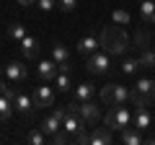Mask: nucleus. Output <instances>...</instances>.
<instances>
[{"instance_id": "nucleus-1", "label": "nucleus", "mask_w": 155, "mask_h": 145, "mask_svg": "<svg viewBox=\"0 0 155 145\" xmlns=\"http://www.w3.org/2000/svg\"><path fill=\"white\" fill-rule=\"evenodd\" d=\"M101 47H104V52H109V55L119 57L127 52L129 47V36L127 31H124V26H119V23H111V26H106L104 31H101Z\"/></svg>"}, {"instance_id": "nucleus-2", "label": "nucleus", "mask_w": 155, "mask_h": 145, "mask_svg": "<svg viewBox=\"0 0 155 145\" xmlns=\"http://www.w3.org/2000/svg\"><path fill=\"white\" fill-rule=\"evenodd\" d=\"M129 101H132L137 109H147V106L155 101V80L140 78V83L129 91Z\"/></svg>"}, {"instance_id": "nucleus-3", "label": "nucleus", "mask_w": 155, "mask_h": 145, "mask_svg": "<svg viewBox=\"0 0 155 145\" xmlns=\"http://www.w3.org/2000/svg\"><path fill=\"white\" fill-rule=\"evenodd\" d=\"M101 101L106 106H124V101H129V91L124 86H116V83H109L101 88Z\"/></svg>"}, {"instance_id": "nucleus-4", "label": "nucleus", "mask_w": 155, "mask_h": 145, "mask_svg": "<svg viewBox=\"0 0 155 145\" xmlns=\"http://www.w3.org/2000/svg\"><path fill=\"white\" fill-rule=\"evenodd\" d=\"M104 124L109 130H124L129 124V112L124 109V106H111L109 114L104 117Z\"/></svg>"}, {"instance_id": "nucleus-5", "label": "nucleus", "mask_w": 155, "mask_h": 145, "mask_svg": "<svg viewBox=\"0 0 155 145\" xmlns=\"http://www.w3.org/2000/svg\"><path fill=\"white\" fill-rule=\"evenodd\" d=\"M62 130L65 132H78V130H85V122L78 117V104H70L65 109V119H62Z\"/></svg>"}, {"instance_id": "nucleus-6", "label": "nucleus", "mask_w": 155, "mask_h": 145, "mask_svg": "<svg viewBox=\"0 0 155 145\" xmlns=\"http://www.w3.org/2000/svg\"><path fill=\"white\" fill-rule=\"evenodd\" d=\"M78 117L85 122V127H93V124H98L101 112H98V106H96L93 101H80V106H78Z\"/></svg>"}, {"instance_id": "nucleus-7", "label": "nucleus", "mask_w": 155, "mask_h": 145, "mask_svg": "<svg viewBox=\"0 0 155 145\" xmlns=\"http://www.w3.org/2000/svg\"><path fill=\"white\" fill-rule=\"evenodd\" d=\"M85 67H88V72H109V52H98L96 49L93 55L85 57Z\"/></svg>"}, {"instance_id": "nucleus-8", "label": "nucleus", "mask_w": 155, "mask_h": 145, "mask_svg": "<svg viewBox=\"0 0 155 145\" xmlns=\"http://www.w3.org/2000/svg\"><path fill=\"white\" fill-rule=\"evenodd\" d=\"M31 99H34V106H36V109H44V106L54 104V91H52L49 86H39Z\"/></svg>"}, {"instance_id": "nucleus-9", "label": "nucleus", "mask_w": 155, "mask_h": 145, "mask_svg": "<svg viewBox=\"0 0 155 145\" xmlns=\"http://www.w3.org/2000/svg\"><path fill=\"white\" fill-rule=\"evenodd\" d=\"M5 75H8V80H16V83H23V80L28 78V70H26V65H21V62H8L5 65Z\"/></svg>"}, {"instance_id": "nucleus-10", "label": "nucleus", "mask_w": 155, "mask_h": 145, "mask_svg": "<svg viewBox=\"0 0 155 145\" xmlns=\"http://www.w3.org/2000/svg\"><path fill=\"white\" fill-rule=\"evenodd\" d=\"M62 119H65V112H52L49 117L41 122V132H47V135H52V132H57V130H62Z\"/></svg>"}, {"instance_id": "nucleus-11", "label": "nucleus", "mask_w": 155, "mask_h": 145, "mask_svg": "<svg viewBox=\"0 0 155 145\" xmlns=\"http://www.w3.org/2000/svg\"><path fill=\"white\" fill-rule=\"evenodd\" d=\"M36 67H39V78L44 80V83H52V80L57 78V72H60V70H57V62H54V60H41Z\"/></svg>"}, {"instance_id": "nucleus-12", "label": "nucleus", "mask_w": 155, "mask_h": 145, "mask_svg": "<svg viewBox=\"0 0 155 145\" xmlns=\"http://www.w3.org/2000/svg\"><path fill=\"white\" fill-rule=\"evenodd\" d=\"M21 49H23V57L26 60H36L39 57V52H41V47H39V42H36V36H23L21 39Z\"/></svg>"}, {"instance_id": "nucleus-13", "label": "nucleus", "mask_w": 155, "mask_h": 145, "mask_svg": "<svg viewBox=\"0 0 155 145\" xmlns=\"http://www.w3.org/2000/svg\"><path fill=\"white\" fill-rule=\"evenodd\" d=\"M98 49V39H96L93 34H88V36H83V39L78 42V55H93V52Z\"/></svg>"}, {"instance_id": "nucleus-14", "label": "nucleus", "mask_w": 155, "mask_h": 145, "mask_svg": "<svg viewBox=\"0 0 155 145\" xmlns=\"http://www.w3.org/2000/svg\"><path fill=\"white\" fill-rule=\"evenodd\" d=\"M119 132H122L119 140H122L124 145H140V143H142V132H140L137 127H129V124H127V127L119 130Z\"/></svg>"}, {"instance_id": "nucleus-15", "label": "nucleus", "mask_w": 155, "mask_h": 145, "mask_svg": "<svg viewBox=\"0 0 155 145\" xmlns=\"http://www.w3.org/2000/svg\"><path fill=\"white\" fill-rule=\"evenodd\" d=\"M111 130L109 127H96L93 135H91V145H109L111 143Z\"/></svg>"}, {"instance_id": "nucleus-16", "label": "nucleus", "mask_w": 155, "mask_h": 145, "mask_svg": "<svg viewBox=\"0 0 155 145\" xmlns=\"http://www.w3.org/2000/svg\"><path fill=\"white\" fill-rule=\"evenodd\" d=\"M13 104H16V109L21 114H31L34 112V99H31V96H26V93H16Z\"/></svg>"}, {"instance_id": "nucleus-17", "label": "nucleus", "mask_w": 155, "mask_h": 145, "mask_svg": "<svg viewBox=\"0 0 155 145\" xmlns=\"http://www.w3.org/2000/svg\"><path fill=\"white\" fill-rule=\"evenodd\" d=\"M140 16L145 23H155V0H142L140 3Z\"/></svg>"}, {"instance_id": "nucleus-18", "label": "nucleus", "mask_w": 155, "mask_h": 145, "mask_svg": "<svg viewBox=\"0 0 155 145\" xmlns=\"http://www.w3.org/2000/svg\"><path fill=\"white\" fill-rule=\"evenodd\" d=\"M150 124H153V119H150V112H147V109H137V112H134V127H137L140 132H145Z\"/></svg>"}, {"instance_id": "nucleus-19", "label": "nucleus", "mask_w": 155, "mask_h": 145, "mask_svg": "<svg viewBox=\"0 0 155 145\" xmlns=\"http://www.w3.org/2000/svg\"><path fill=\"white\" fill-rule=\"evenodd\" d=\"M93 93H96V86L80 83V86L75 88V101H91V99H93Z\"/></svg>"}, {"instance_id": "nucleus-20", "label": "nucleus", "mask_w": 155, "mask_h": 145, "mask_svg": "<svg viewBox=\"0 0 155 145\" xmlns=\"http://www.w3.org/2000/svg\"><path fill=\"white\" fill-rule=\"evenodd\" d=\"M52 60H54L57 65L70 62V52H67V47L65 44H54V47H52Z\"/></svg>"}, {"instance_id": "nucleus-21", "label": "nucleus", "mask_w": 155, "mask_h": 145, "mask_svg": "<svg viewBox=\"0 0 155 145\" xmlns=\"http://www.w3.org/2000/svg\"><path fill=\"white\" fill-rule=\"evenodd\" d=\"M13 114V101L5 99V96H0V122H8Z\"/></svg>"}, {"instance_id": "nucleus-22", "label": "nucleus", "mask_w": 155, "mask_h": 145, "mask_svg": "<svg viewBox=\"0 0 155 145\" xmlns=\"http://www.w3.org/2000/svg\"><path fill=\"white\" fill-rule=\"evenodd\" d=\"M140 67H147V70H153L155 67V52H150V49H140Z\"/></svg>"}, {"instance_id": "nucleus-23", "label": "nucleus", "mask_w": 155, "mask_h": 145, "mask_svg": "<svg viewBox=\"0 0 155 145\" xmlns=\"http://www.w3.org/2000/svg\"><path fill=\"white\" fill-rule=\"evenodd\" d=\"M8 36H11V39H16V42H21L23 36H26V29H23V23H11V26H8Z\"/></svg>"}, {"instance_id": "nucleus-24", "label": "nucleus", "mask_w": 155, "mask_h": 145, "mask_svg": "<svg viewBox=\"0 0 155 145\" xmlns=\"http://www.w3.org/2000/svg\"><path fill=\"white\" fill-rule=\"evenodd\" d=\"M111 21H114V23H119V26H127V23L132 21V16H129L127 11H122V8H116V11L111 13Z\"/></svg>"}, {"instance_id": "nucleus-25", "label": "nucleus", "mask_w": 155, "mask_h": 145, "mask_svg": "<svg viewBox=\"0 0 155 145\" xmlns=\"http://www.w3.org/2000/svg\"><path fill=\"white\" fill-rule=\"evenodd\" d=\"M147 44H150V34L145 31V29L134 34V47H137V49H147Z\"/></svg>"}, {"instance_id": "nucleus-26", "label": "nucleus", "mask_w": 155, "mask_h": 145, "mask_svg": "<svg viewBox=\"0 0 155 145\" xmlns=\"http://www.w3.org/2000/svg\"><path fill=\"white\" fill-rule=\"evenodd\" d=\"M137 67H140V62L132 60V57H127V60L122 62V72H124V75H134V72H137Z\"/></svg>"}, {"instance_id": "nucleus-27", "label": "nucleus", "mask_w": 155, "mask_h": 145, "mask_svg": "<svg viewBox=\"0 0 155 145\" xmlns=\"http://www.w3.org/2000/svg\"><path fill=\"white\" fill-rule=\"evenodd\" d=\"M70 140H72V143H78V145H91V135H85L83 130L72 132V135H70Z\"/></svg>"}, {"instance_id": "nucleus-28", "label": "nucleus", "mask_w": 155, "mask_h": 145, "mask_svg": "<svg viewBox=\"0 0 155 145\" xmlns=\"http://www.w3.org/2000/svg\"><path fill=\"white\" fill-rule=\"evenodd\" d=\"M57 91H70V78H67V72H57Z\"/></svg>"}, {"instance_id": "nucleus-29", "label": "nucleus", "mask_w": 155, "mask_h": 145, "mask_svg": "<svg viewBox=\"0 0 155 145\" xmlns=\"http://www.w3.org/2000/svg\"><path fill=\"white\" fill-rule=\"evenodd\" d=\"M67 140H70V137H67L65 132H60V130H57V132H52V135H49V143H52V145H65Z\"/></svg>"}, {"instance_id": "nucleus-30", "label": "nucleus", "mask_w": 155, "mask_h": 145, "mask_svg": "<svg viewBox=\"0 0 155 145\" xmlns=\"http://www.w3.org/2000/svg\"><path fill=\"white\" fill-rule=\"evenodd\" d=\"M57 5H60V11L70 13V11H75V8H78V0H57Z\"/></svg>"}, {"instance_id": "nucleus-31", "label": "nucleus", "mask_w": 155, "mask_h": 145, "mask_svg": "<svg viewBox=\"0 0 155 145\" xmlns=\"http://www.w3.org/2000/svg\"><path fill=\"white\" fill-rule=\"evenodd\" d=\"M0 96H5V99H16V93H13L11 91V83H8V80H0Z\"/></svg>"}, {"instance_id": "nucleus-32", "label": "nucleus", "mask_w": 155, "mask_h": 145, "mask_svg": "<svg viewBox=\"0 0 155 145\" xmlns=\"http://www.w3.org/2000/svg\"><path fill=\"white\" fill-rule=\"evenodd\" d=\"M28 143H34V145H44L47 140H44V135H41V132L36 130V132H31V135H28Z\"/></svg>"}, {"instance_id": "nucleus-33", "label": "nucleus", "mask_w": 155, "mask_h": 145, "mask_svg": "<svg viewBox=\"0 0 155 145\" xmlns=\"http://www.w3.org/2000/svg\"><path fill=\"white\" fill-rule=\"evenodd\" d=\"M36 5L41 8V11H52V8L57 5V0H36Z\"/></svg>"}, {"instance_id": "nucleus-34", "label": "nucleus", "mask_w": 155, "mask_h": 145, "mask_svg": "<svg viewBox=\"0 0 155 145\" xmlns=\"http://www.w3.org/2000/svg\"><path fill=\"white\" fill-rule=\"evenodd\" d=\"M57 70H60V72H70L72 65H70V62H62V65H57Z\"/></svg>"}, {"instance_id": "nucleus-35", "label": "nucleus", "mask_w": 155, "mask_h": 145, "mask_svg": "<svg viewBox=\"0 0 155 145\" xmlns=\"http://www.w3.org/2000/svg\"><path fill=\"white\" fill-rule=\"evenodd\" d=\"M16 3H18V5H23V8H26V5H31V3H36V0H16Z\"/></svg>"}, {"instance_id": "nucleus-36", "label": "nucleus", "mask_w": 155, "mask_h": 145, "mask_svg": "<svg viewBox=\"0 0 155 145\" xmlns=\"http://www.w3.org/2000/svg\"><path fill=\"white\" fill-rule=\"evenodd\" d=\"M140 3H142V0H140Z\"/></svg>"}]
</instances>
